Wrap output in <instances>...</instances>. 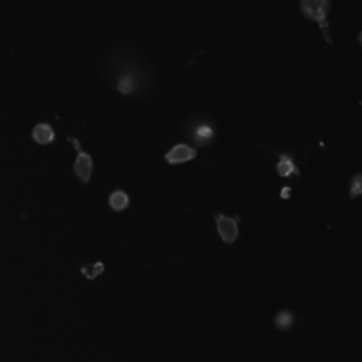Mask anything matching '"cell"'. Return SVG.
I'll use <instances>...</instances> for the list:
<instances>
[{"instance_id":"cell-3","label":"cell","mask_w":362,"mask_h":362,"mask_svg":"<svg viewBox=\"0 0 362 362\" xmlns=\"http://www.w3.org/2000/svg\"><path fill=\"white\" fill-rule=\"evenodd\" d=\"M214 219H216V225H218L219 237L223 239V242L234 244L235 240H237V237H239V227H237L240 221L239 216L228 218V216L216 214Z\"/></svg>"},{"instance_id":"cell-7","label":"cell","mask_w":362,"mask_h":362,"mask_svg":"<svg viewBox=\"0 0 362 362\" xmlns=\"http://www.w3.org/2000/svg\"><path fill=\"white\" fill-rule=\"evenodd\" d=\"M276 172L280 177H290L292 173L299 175V170H297L295 163H293V159L289 154H280V163L276 166Z\"/></svg>"},{"instance_id":"cell-4","label":"cell","mask_w":362,"mask_h":362,"mask_svg":"<svg viewBox=\"0 0 362 362\" xmlns=\"http://www.w3.org/2000/svg\"><path fill=\"white\" fill-rule=\"evenodd\" d=\"M196 157V148H193L191 145L179 144L175 147H172L168 152L165 154V161L170 165H181V163H188V161Z\"/></svg>"},{"instance_id":"cell-6","label":"cell","mask_w":362,"mask_h":362,"mask_svg":"<svg viewBox=\"0 0 362 362\" xmlns=\"http://www.w3.org/2000/svg\"><path fill=\"white\" fill-rule=\"evenodd\" d=\"M32 138L36 144L48 145L55 140V131L49 124H37L36 128L32 129Z\"/></svg>"},{"instance_id":"cell-1","label":"cell","mask_w":362,"mask_h":362,"mask_svg":"<svg viewBox=\"0 0 362 362\" xmlns=\"http://www.w3.org/2000/svg\"><path fill=\"white\" fill-rule=\"evenodd\" d=\"M330 5H332V0H301V8L302 14L309 20L317 21L320 25L321 32H324V37L329 45H332V39H330L329 34V25H327V16H329Z\"/></svg>"},{"instance_id":"cell-10","label":"cell","mask_w":362,"mask_h":362,"mask_svg":"<svg viewBox=\"0 0 362 362\" xmlns=\"http://www.w3.org/2000/svg\"><path fill=\"white\" fill-rule=\"evenodd\" d=\"M361 175H355L354 177V184H352V188H350V196L352 198H357L359 194H361Z\"/></svg>"},{"instance_id":"cell-9","label":"cell","mask_w":362,"mask_h":362,"mask_svg":"<svg viewBox=\"0 0 362 362\" xmlns=\"http://www.w3.org/2000/svg\"><path fill=\"white\" fill-rule=\"evenodd\" d=\"M293 321H295V315L292 311H289V309H283L274 318V326L280 330H289L293 327Z\"/></svg>"},{"instance_id":"cell-8","label":"cell","mask_w":362,"mask_h":362,"mask_svg":"<svg viewBox=\"0 0 362 362\" xmlns=\"http://www.w3.org/2000/svg\"><path fill=\"white\" fill-rule=\"evenodd\" d=\"M108 205L115 210V212H122V210H126L129 205L128 193H126V191H113V193L110 194V198H108Z\"/></svg>"},{"instance_id":"cell-2","label":"cell","mask_w":362,"mask_h":362,"mask_svg":"<svg viewBox=\"0 0 362 362\" xmlns=\"http://www.w3.org/2000/svg\"><path fill=\"white\" fill-rule=\"evenodd\" d=\"M185 135L196 147H207V145L214 144L216 128L207 120H193V124L188 126Z\"/></svg>"},{"instance_id":"cell-5","label":"cell","mask_w":362,"mask_h":362,"mask_svg":"<svg viewBox=\"0 0 362 362\" xmlns=\"http://www.w3.org/2000/svg\"><path fill=\"white\" fill-rule=\"evenodd\" d=\"M92 168H94V163H92L91 154L78 150V157L74 161V173H76V177L80 179V182L87 184V182L91 181Z\"/></svg>"}]
</instances>
